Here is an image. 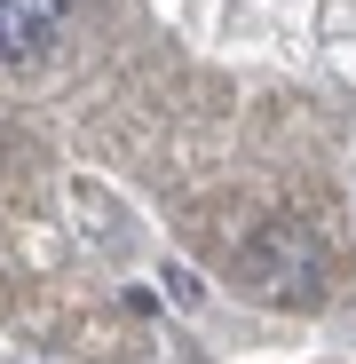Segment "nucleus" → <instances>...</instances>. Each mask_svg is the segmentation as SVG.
I'll use <instances>...</instances> for the list:
<instances>
[{"label":"nucleus","mask_w":356,"mask_h":364,"mask_svg":"<svg viewBox=\"0 0 356 364\" xmlns=\"http://www.w3.org/2000/svg\"><path fill=\"white\" fill-rule=\"evenodd\" d=\"M64 32V0H0V64H40Z\"/></svg>","instance_id":"f257e3e1"}]
</instances>
